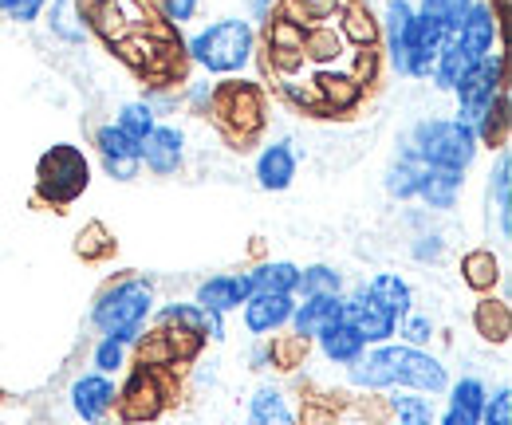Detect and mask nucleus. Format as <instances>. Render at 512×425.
I'll return each instance as SVG.
<instances>
[{
    "mask_svg": "<svg viewBox=\"0 0 512 425\" xmlns=\"http://www.w3.org/2000/svg\"><path fill=\"white\" fill-rule=\"evenodd\" d=\"M154 315V288L142 276H119L111 280L95 304H91V323L99 335L119 339L123 347H134L146 331V319Z\"/></svg>",
    "mask_w": 512,
    "mask_h": 425,
    "instance_id": "1",
    "label": "nucleus"
},
{
    "mask_svg": "<svg viewBox=\"0 0 512 425\" xmlns=\"http://www.w3.org/2000/svg\"><path fill=\"white\" fill-rule=\"evenodd\" d=\"M402 150H410L418 162L438 166V170H457L465 174L481 150L477 134L457 119H422L410 126V134L402 138Z\"/></svg>",
    "mask_w": 512,
    "mask_h": 425,
    "instance_id": "2",
    "label": "nucleus"
},
{
    "mask_svg": "<svg viewBox=\"0 0 512 425\" xmlns=\"http://www.w3.org/2000/svg\"><path fill=\"white\" fill-rule=\"evenodd\" d=\"M186 52L209 75H237V71H245L253 63L256 32L249 20L225 16V20H213L209 28H201L190 44H186Z\"/></svg>",
    "mask_w": 512,
    "mask_h": 425,
    "instance_id": "3",
    "label": "nucleus"
},
{
    "mask_svg": "<svg viewBox=\"0 0 512 425\" xmlns=\"http://www.w3.org/2000/svg\"><path fill=\"white\" fill-rule=\"evenodd\" d=\"M91 185V166L79 146H52L36 166V193L48 205H71Z\"/></svg>",
    "mask_w": 512,
    "mask_h": 425,
    "instance_id": "4",
    "label": "nucleus"
},
{
    "mask_svg": "<svg viewBox=\"0 0 512 425\" xmlns=\"http://www.w3.org/2000/svg\"><path fill=\"white\" fill-rule=\"evenodd\" d=\"M383 355H386V366H390V382L398 390H418V394H430V398L446 394L449 370L438 355L418 351V347H406V343H383Z\"/></svg>",
    "mask_w": 512,
    "mask_h": 425,
    "instance_id": "5",
    "label": "nucleus"
},
{
    "mask_svg": "<svg viewBox=\"0 0 512 425\" xmlns=\"http://www.w3.org/2000/svg\"><path fill=\"white\" fill-rule=\"evenodd\" d=\"M213 119L221 122V130L233 138V142H245L260 134L264 126V95L256 83H217V95H213Z\"/></svg>",
    "mask_w": 512,
    "mask_h": 425,
    "instance_id": "6",
    "label": "nucleus"
},
{
    "mask_svg": "<svg viewBox=\"0 0 512 425\" xmlns=\"http://www.w3.org/2000/svg\"><path fill=\"white\" fill-rule=\"evenodd\" d=\"M170 402V386H166V370H146L138 366L127 378V386L115 394V410L127 425L154 422Z\"/></svg>",
    "mask_w": 512,
    "mask_h": 425,
    "instance_id": "7",
    "label": "nucleus"
},
{
    "mask_svg": "<svg viewBox=\"0 0 512 425\" xmlns=\"http://www.w3.org/2000/svg\"><path fill=\"white\" fill-rule=\"evenodd\" d=\"M339 304H343L339 323H347V327L363 339V347H383V343H394V327H398V319L375 304L363 288H355V292H351V296H343Z\"/></svg>",
    "mask_w": 512,
    "mask_h": 425,
    "instance_id": "8",
    "label": "nucleus"
},
{
    "mask_svg": "<svg viewBox=\"0 0 512 425\" xmlns=\"http://www.w3.org/2000/svg\"><path fill=\"white\" fill-rule=\"evenodd\" d=\"M115 394H119V386H115L107 374H95V370L79 374V378L71 382V390H67L75 418H79V422H87V425H111Z\"/></svg>",
    "mask_w": 512,
    "mask_h": 425,
    "instance_id": "9",
    "label": "nucleus"
},
{
    "mask_svg": "<svg viewBox=\"0 0 512 425\" xmlns=\"http://www.w3.org/2000/svg\"><path fill=\"white\" fill-rule=\"evenodd\" d=\"M138 162L154 174V178H170L182 170L186 162V134L178 126H166L158 122L142 142H138Z\"/></svg>",
    "mask_w": 512,
    "mask_h": 425,
    "instance_id": "10",
    "label": "nucleus"
},
{
    "mask_svg": "<svg viewBox=\"0 0 512 425\" xmlns=\"http://www.w3.org/2000/svg\"><path fill=\"white\" fill-rule=\"evenodd\" d=\"M453 40H457L473 60L493 56V52H497V40H501V16L493 12V4H489V0H473L469 12H465V20L457 24Z\"/></svg>",
    "mask_w": 512,
    "mask_h": 425,
    "instance_id": "11",
    "label": "nucleus"
},
{
    "mask_svg": "<svg viewBox=\"0 0 512 425\" xmlns=\"http://www.w3.org/2000/svg\"><path fill=\"white\" fill-rule=\"evenodd\" d=\"M115 56L134 67V71H146V75H166L174 71V44L154 36V32H127L119 44H115Z\"/></svg>",
    "mask_w": 512,
    "mask_h": 425,
    "instance_id": "12",
    "label": "nucleus"
},
{
    "mask_svg": "<svg viewBox=\"0 0 512 425\" xmlns=\"http://www.w3.org/2000/svg\"><path fill=\"white\" fill-rule=\"evenodd\" d=\"M249 296H253L249 272H221V276H209V280L197 284L193 304L213 311V315H229V311H241V304Z\"/></svg>",
    "mask_w": 512,
    "mask_h": 425,
    "instance_id": "13",
    "label": "nucleus"
},
{
    "mask_svg": "<svg viewBox=\"0 0 512 425\" xmlns=\"http://www.w3.org/2000/svg\"><path fill=\"white\" fill-rule=\"evenodd\" d=\"M449 402L446 410L438 414L434 425H481V410H485V398H489V386L481 378H461V382H449L446 386Z\"/></svg>",
    "mask_w": 512,
    "mask_h": 425,
    "instance_id": "14",
    "label": "nucleus"
},
{
    "mask_svg": "<svg viewBox=\"0 0 512 425\" xmlns=\"http://www.w3.org/2000/svg\"><path fill=\"white\" fill-rule=\"evenodd\" d=\"M296 170H300V158H296V150H292V142H272V146H264L260 154H256V166H253V178L260 189H268V193H284L288 185L296 182Z\"/></svg>",
    "mask_w": 512,
    "mask_h": 425,
    "instance_id": "15",
    "label": "nucleus"
},
{
    "mask_svg": "<svg viewBox=\"0 0 512 425\" xmlns=\"http://www.w3.org/2000/svg\"><path fill=\"white\" fill-rule=\"evenodd\" d=\"M296 311V296H249L241 304V315H245V327L249 335H260V339H272L288 327Z\"/></svg>",
    "mask_w": 512,
    "mask_h": 425,
    "instance_id": "16",
    "label": "nucleus"
},
{
    "mask_svg": "<svg viewBox=\"0 0 512 425\" xmlns=\"http://www.w3.org/2000/svg\"><path fill=\"white\" fill-rule=\"evenodd\" d=\"M335 20H339V36H343L347 48L363 52V48H375L379 44V20H375V12L363 0H343L339 12H335Z\"/></svg>",
    "mask_w": 512,
    "mask_h": 425,
    "instance_id": "17",
    "label": "nucleus"
},
{
    "mask_svg": "<svg viewBox=\"0 0 512 425\" xmlns=\"http://www.w3.org/2000/svg\"><path fill=\"white\" fill-rule=\"evenodd\" d=\"M461 189H465V178H461L457 170H438V166H426V162H422V174H418V201H426V205L438 209V213H449V209L457 205Z\"/></svg>",
    "mask_w": 512,
    "mask_h": 425,
    "instance_id": "18",
    "label": "nucleus"
},
{
    "mask_svg": "<svg viewBox=\"0 0 512 425\" xmlns=\"http://www.w3.org/2000/svg\"><path fill=\"white\" fill-rule=\"evenodd\" d=\"M312 83H316V95H320V111H351L363 99V87L343 67H327Z\"/></svg>",
    "mask_w": 512,
    "mask_h": 425,
    "instance_id": "19",
    "label": "nucleus"
},
{
    "mask_svg": "<svg viewBox=\"0 0 512 425\" xmlns=\"http://www.w3.org/2000/svg\"><path fill=\"white\" fill-rule=\"evenodd\" d=\"M363 292L383 307V311H390L394 319H402L406 311H414V288H410L398 272H375V276L363 284Z\"/></svg>",
    "mask_w": 512,
    "mask_h": 425,
    "instance_id": "20",
    "label": "nucleus"
},
{
    "mask_svg": "<svg viewBox=\"0 0 512 425\" xmlns=\"http://www.w3.org/2000/svg\"><path fill=\"white\" fill-rule=\"evenodd\" d=\"M249 284H253V296H296L300 268L292 260H264L249 268Z\"/></svg>",
    "mask_w": 512,
    "mask_h": 425,
    "instance_id": "21",
    "label": "nucleus"
},
{
    "mask_svg": "<svg viewBox=\"0 0 512 425\" xmlns=\"http://www.w3.org/2000/svg\"><path fill=\"white\" fill-rule=\"evenodd\" d=\"M386 406H390V425H434L438 422V406L430 394L418 390H386Z\"/></svg>",
    "mask_w": 512,
    "mask_h": 425,
    "instance_id": "22",
    "label": "nucleus"
},
{
    "mask_svg": "<svg viewBox=\"0 0 512 425\" xmlns=\"http://www.w3.org/2000/svg\"><path fill=\"white\" fill-rule=\"evenodd\" d=\"M339 300H343V296H335V300H296V311H292V319H288L292 335L316 339L331 323H339V311H343Z\"/></svg>",
    "mask_w": 512,
    "mask_h": 425,
    "instance_id": "23",
    "label": "nucleus"
},
{
    "mask_svg": "<svg viewBox=\"0 0 512 425\" xmlns=\"http://www.w3.org/2000/svg\"><path fill=\"white\" fill-rule=\"evenodd\" d=\"M83 24H87V32H95V36L107 40L111 48L130 32L127 12H123L115 0H83Z\"/></svg>",
    "mask_w": 512,
    "mask_h": 425,
    "instance_id": "24",
    "label": "nucleus"
},
{
    "mask_svg": "<svg viewBox=\"0 0 512 425\" xmlns=\"http://www.w3.org/2000/svg\"><path fill=\"white\" fill-rule=\"evenodd\" d=\"M347 382L355 390H367V394H386L394 382H390V366H386L383 347H367L355 363L347 366Z\"/></svg>",
    "mask_w": 512,
    "mask_h": 425,
    "instance_id": "25",
    "label": "nucleus"
},
{
    "mask_svg": "<svg viewBox=\"0 0 512 425\" xmlns=\"http://www.w3.org/2000/svg\"><path fill=\"white\" fill-rule=\"evenodd\" d=\"M245 425H296V410L288 406L280 386H256V394L249 398V422Z\"/></svg>",
    "mask_w": 512,
    "mask_h": 425,
    "instance_id": "26",
    "label": "nucleus"
},
{
    "mask_svg": "<svg viewBox=\"0 0 512 425\" xmlns=\"http://www.w3.org/2000/svg\"><path fill=\"white\" fill-rule=\"evenodd\" d=\"M461 284L473 288V292H493L501 284V260L493 248H473L461 256Z\"/></svg>",
    "mask_w": 512,
    "mask_h": 425,
    "instance_id": "27",
    "label": "nucleus"
},
{
    "mask_svg": "<svg viewBox=\"0 0 512 425\" xmlns=\"http://www.w3.org/2000/svg\"><path fill=\"white\" fill-rule=\"evenodd\" d=\"M304 63H316V67H335V63L347 56V44L339 36V28L331 24H316L304 32Z\"/></svg>",
    "mask_w": 512,
    "mask_h": 425,
    "instance_id": "28",
    "label": "nucleus"
},
{
    "mask_svg": "<svg viewBox=\"0 0 512 425\" xmlns=\"http://www.w3.org/2000/svg\"><path fill=\"white\" fill-rule=\"evenodd\" d=\"M316 343H320V355L327 359V363L335 366H351L367 347H363V339L347 327V323H331L327 331H320L316 335Z\"/></svg>",
    "mask_w": 512,
    "mask_h": 425,
    "instance_id": "29",
    "label": "nucleus"
},
{
    "mask_svg": "<svg viewBox=\"0 0 512 425\" xmlns=\"http://www.w3.org/2000/svg\"><path fill=\"white\" fill-rule=\"evenodd\" d=\"M489 205H497V221H501V237H512V158L509 150H501L497 170L489 174Z\"/></svg>",
    "mask_w": 512,
    "mask_h": 425,
    "instance_id": "30",
    "label": "nucleus"
},
{
    "mask_svg": "<svg viewBox=\"0 0 512 425\" xmlns=\"http://www.w3.org/2000/svg\"><path fill=\"white\" fill-rule=\"evenodd\" d=\"M473 327H477V335H481V339H489V343H509V335H512L509 304H505V300L485 296L481 304L473 307Z\"/></svg>",
    "mask_w": 512,
    "mask_h": 425,
    "instance_id": "31",
    "label": "nucleus"
},
{
    "mask_svg": "<svg viewBox=\"0 0 512 425\" xmlns=\"http://www.w3.org/2000/svg\"><path fill=\"white\" fill-rule=\"evenodd\" d=\"M473 63H477V60H473V56H469V52H465V48H461L453 36H449L446 44H442V52H438V60H434L430 79H434L442 91H453V87H457V83H461V79L473 71Z\"/></svg>",
    "mask_w": 512,
    "mask_h": 425,
    "instance_id": "32",
    "label": "nucleus"
},
{
    "mask_svg": "<svg viewBox=\"0 0 512 425\" xmlns=\"http://www.w3.org/2000/svg\"><path fill=\"white\" fill-rule=\"evenodd\" d=\"M296 296H304V300H335V296H343V272L331 268V264L300 268Z\"/></svg>",
    "mask_w": 512,
    "mask_h": 425,
    "instance_id": "33",
    "label": "nucleus"
},
{
    "mask_svg": "<svg viewBox=\"0 0 512 425\" xmlns=\"http://www.w3.org/2000/svg\"><path fill=\"white\" fill-rule=\"evenodd\" d=\"M418 174H422V162L410 154V150H398V158L390 162V170H386V193L394 197V201H414L418 197Z\"/></svg>",
    "mask_w": 512,
    "mask_h": 425,
    "instance_id": "34",
    "label": "nucleus"
},
{
    "mask_svg": "<svg viewBox=\"0 0 512 425\" xmlns=\"http://www.w3.org/2000/svg\"><path fill=\"white\" fill-rule=\"evenodd\" d=\"M339 4L343 0H280L276 4V16H284V20L300 24V28H316V24L331 20L339 12Z\"/></svg>",
    "mask_w": 512,
    "mask_h": 425,
    "instance_id": "35",
    "label": "nucleus"
},
{
    "mask_svg": "<svg viewBox=\"0 0 512 425\" xmlns=\"http://www.w3.org/2000/svg\"><path fill=\"white\" fill-rule=\"evenodd\" d=\"M52 36H60L64 44H83L87 24H83V0H52Z\"/></svg>",
    "mask_w": 512,
    "mask_h": 425,
    "instance_id": "36",
    "label": "nucleus"
},
{
    "mask_svg": "<svg viewBox=\"0 0 512 425\" xmlns=\"http://www.w3.org/2000/svg\"><path fill=\"white\" fill-rule=\"evenodd\" d=\"M158 327L170 331H190L197 339H209V311L197 304H166L158 311Z\"/></svg>",
    "mask_w": 512,
    "mask_h": 425,
    "instance_id": "37",
    "label": "nucleus"
},
{
    "mask_svg": "<svg viewBox=\"0 0 512 425\" xmlns=\"http://www.w3.org/2000/svg\"><path fill=\"white\" fill-rule=\"evenodd\" d=\"M410 20H414V4L410 0H386L383 20H379V36H386V52L406 44Z\"/></svg>",
    "mask_w": 512,
    "mask_h": 425,
    "instance_id": "38",
    "label": "nucleus"
},
{
    "mask_svg": "<svg viewBox=\"0 0 512 425\" xmlns=\"http://www.w3.org/2000/svg\"><path fill=\"white\" fill-rule=\"evenodd\" d=\"M264 347H268V366L276 370H300L308 363V339L300 335H272Z\"/></svg>",
    "mask_w": 512,
    "mask_h": 425,
    "instance_id": "39",
    "label": "nucleus"
},
{
    "mask_svg": "<svg viewBox=\"0 0 512 425\" xmlns=\"http://www.w3.org/2000/svg\"><path fill=\"white\" fill-rule=\"evenodd\" d=\"M95 150H99V158H138V142L123 134L115 122H103L99 130H95Z\"/></svg>",
    "mask_w": 512,
    "mask_h": 425,
    "instance_id": "40",
    "label": "nucleus"
},
{
    "mask_svg": "<svg viewBox=\"0 0 512 425\" xmlns=\"http://www.w3.org/2000/svg\"><path fill=\"white\" fill-rule=\"evenodd\" d=\"M115 126L123 130V134H130L134 142H142L154 126H158V111L146 103V99H138V103H127L123 111H119V119H115Z\"/></svg>",
    "mask_w": 512,
    "mask_h": 425,
    "instance_id": "41",
    "label": "nucleus"
},
{
    "mask_svg": "<svg viewBox=\"0 0 512 425\" xmlns=\"http://www.w3.org/2000/svg\"><path fill=\"white\" fill-rule=\"evenodd\" d=\"M434 331H438V327H434V319H430V315H422V311H406V315L398 319V327H394L398 343L418 347V351H426V347H430Z\"/></svg>",
    "mask_w": 512,
    "mask_h": 425,
    "instance_id": "42",
    "label": "nucleus"
},
{
    "mask_svg": "<svg viewBox=\"0 0 512 425\" xmlns=\"http://www.w3.org/2000/svg\"><path fill=\"white\" fill-rule=\"evenodd\" d=\"M75 252H79L83 260H103V256H111V252H115V237L107 233V225H103V221H91V225H83V229H79V237H75Z\"/></svg>",
    "mask_w": 512,
    "mask_h": 425,
    "instance_id": "43",
    "label": "nucleus"
},
{
    "mask_svg": "<svg viewBox=\"0 0 512 425\" xmlns=\"http://www.w3.org/2000/svg\"><path fill=\"white\" fill-rule=\"evenodd\" d=\"M304 32L300 24L284 20V16H272L268 20V52H300L304 48Z\"/></svg>",
    "mask_w": 512,
    "mask_h": 425,
    "instance_id": "44",
    "label": "nucleus"
},
{
    "mask_svg": "<svg viewBox=\"0 0 512 425\" xmlns=\"http://www.w3.org/2000/svg\"><path fill=\"white\" fill-rule=\"evenodd\" d=\"M134 347H138V363L146 366V370H174V355H170V343H166L162 327H158L154 335L138 339Z\"/></svg>",
    "mask_w": 512,
    "mask_h": 425,
    "instance_id": "45",
    "label": "nucleus"
},
{
    "mask_svg": "<svg viewBox=\"0 0 512 425\" xmlns=\"http://www.w3.org/2000/svg\"><path fill=\"white\" fill-rule=\"evenodd\" d=\"M127 355H130V347H123L119 339H107V335H103V339L95 343V351H91V366H95V374H107V378H111V374H119V370L127 366Z\"/></svg>",
    "mask_w": 512,
    "mask_h": 425,
    "instance_id": "46",
    "label": "nucleus"
},
{
    "mask_svg": "<svg viewBox=\"0 0 512 425\" xmlns=\"http://www.w3.org/2000/svg\"><path fill=\"white\" fill-rule=\"evenodd\" d=\"M469 4H473V0H422V8H418V12H422V16H430V20H438L449 36H453V32H457V24L465 20Z\"/></svg>",
    "mask_w": 512,
    "mask_h": 425,
    "instance_id": "47",
    "label": "nucleus"
},
{
    "mask_svg": "<svg viewBox=\"0 0 512 425\" xmlns=\"http://www.w3.org/2000/svg\"><path fill=\"white\" fill-rule=\"evenodd\" d=\"M296 425H343V414L335 402H323V398H308L296 414Z\"/></svg>",
    "mask_w": 512,
    "mask_h": 425,
    "instance_id": "48",
    "label": "nucleus"
},
{
    "mask_svg": "<svg viewBox=\"0 0 512 425\" xmlns=\"http://www.w3.org/2000/svg\"><path fill=\"white\" fill-rule=\"evenodd\" d=\"M481 425H512V390L509 386H501L497 394H489V398H485Z\"/></svg>",
    "mask_w": 512,
    "mask_h": 425,
    "instance_id": "49",
    "label": "nucleus"
},
{
    "mask_svg": "<svg viewBox=\"0 0 512 425\" xmlns=\"http://www.w3.org/2000/svg\"><path fill=\"white\" fill-rule=\"evenodd\" d=\"M363 91H367V83H375V75H379V52L375 48H363V52H351V67H343Z\"/></svg>",
    "mask_w": 512,
    "mask_h": 425,
    "instance_id": "50",
    "label": "nucleus"
},
{
    "mask_svg": "<svg viewBox=\"0 0 512 425\" xmlns=\"http://www.w3.org/2000/svg\"><path fill=\"white\" fill-rule=\"evenodd\" d=\"M280 91H284L296 107L320 111V95H316V83H312V79H296V75H288V79H280Z\"/></svg>",
    "mask_w": 512,
    "mask_h": 425,
    "instance_id": "51",
    "label": "nucleus"
},
{
    "mask_svg": "<svg viewBox=\"0 0 512 425\" xmlns=\"http://www.w3.org/2000/svg\"><path fill=\"white\" fill-rule=\"evenodd\" d=\"M442 252H446L442 233H418L414 244H410V256H414L418 264H438V260H442Z\"/></svg>",
    "mask_w": 512,
    "mask_h": 425,
    "instance_id": "52",
    "label": "nucleus"
},
{
    "mask_svg": "<svg viewBox=\"0 0 512 425\" xmlns=\"http://www.w3.org/2000/svg\"><path fill=\"white\" fill-rule=\"evenodd\" d=\"M197 4H201V0H162L158 12H162V20H166L170 28H182V24H190L193 20Z\"/></svg>",
    "mask_w": 512,
    "mask_h": 425,
    "instance_id": "53",
    "label": "nucleus"
},
{
    "mask_svg": "<svg viewBox=\"0 0 512 425\" xmlns=\"http://www.w3.org/2000/svg\"><path fill=\"white\" fill-rule=\"evenodd\" d=\"M44 8H48V0H12L4 16L16 20V24H32V20H40Z\"/></svg>",
    "mask_w": 512,
    "mask_h": 425,
    "instance_id": "54",
    "label": "nucleus"
},
{
    "mask_svg": "<svg viewBox=\"0 0 512 425\" xmlns=\"http://www.w3.org/2000/svg\"><path fill=\"white\" fill-rule=\"evenodd\" d=\"M355 414L367 425H390V406L386 398H367V402H355Z\"/></svg>",
    "mask_w": 512,
    "mask_h": 425,
    "instance_id": "55",
    "label": "nucleus"
},
{
    "mask_svg": "<svg viewBox=\"0 0 512 425\" xmlns=\"http://www.w3.org/2000/svg\"><path fill=\"white\" fill-rule=\"evenodd\" d=\"M103 170H107V178H115V182H134L138 178V170H142V162L138 158H103Z\"/></svg>",
    "mask_w": 512,
    "mask_h": 425,
    "instance_id": "56",
    "label": "nucleus"
},
{
    "mask_svg": "<svg viewBox=\"0 0 512 425\" xmlns=\"http://www.w3.org/2000/svg\"><path fill=\"white\" fill-rule=\"evenodd\" d=\"M217 83H190V107L193 111H213Z\"/></svg>",
    "mask_w": 512,
    "mask_h": 425,
    "instance_id": "57",
    "label": "nucleus"
},
{
    "mask_svg": "<svg viewBox=\"0 0 512 425\" xmlns=\"http://www.w3.org/2000/svg\"><path fill=\"white\" fill-rule=\"evenodd\" d=\"M276 4H280V0H253V20H264V24H268V20L276 16Z\"/></svg>",
    "mask_w": 512,
    "mask_h": 425,
    "instance_id": "58",
    "label": "nucleus"
},
{
    "mask_svg": "<svg viewBox=\"0 0 512 425\" xmlns=\"http://www.w3.org/2000/svg\"><path fill=\"white\" fill-rule=\"evenodd\" d=\"M249 363H253V370H268V347H256L249 355Z\"/></svg>",
    "mask_w": 512,
    "mask_h": 425,
    "instance_id": "59",
    "label": "nucleus"
},
{
    "mask_svg": "<svg viewBox=\"0 0 512 425\" xmlns=\"http://www.w3.org/2000/svg\"><path fill=\"white\" fill-rule=\"evenodd\" d=\"M8 4H12V0H0V12H8Z\"/></svg>",
    "mask_w": 512,
    "mask_h": 425,
    "instance_id": "60",
    "label": "nucleus"
},
{
    "mask_svg": "<svg viewBox=\"0 0 512 425\" xmlns=\"http://www.w3.org/2000/svg\"><path fill=\"white\" fill-rule=\"evenodd\" d=\"M154 4H162V0H154Z\"/></svg>",
    "mask_w": 512,
    "mask_h": 425,
    "instance_id": "61",
    "label": "nucleus"
}]
</instances>
